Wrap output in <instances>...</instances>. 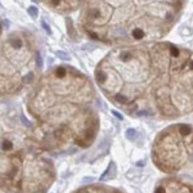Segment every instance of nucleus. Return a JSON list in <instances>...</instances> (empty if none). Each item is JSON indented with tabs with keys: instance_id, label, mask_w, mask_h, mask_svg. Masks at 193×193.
<instances>
[{
	"instance_id": "nucleus-9",
	"label": "nucleus",
	"mask_w": 193,
	"mask_h": 193,
	"mask_svg": "<svg viewBox=\"0 0 193 193\" xmlns=\"http://www.w3.org/2000/svg\"><path fill=\"white\" fill-rule=\"evenodd\" d=\"M154 193H193V187L176 179H165L158 183Z\"/></svg>"
},
{
	"instance_id": "nucleus-6",
	"label": "nucleus",
	"mask_w": 193,
	"mask_h": 193,
	"mask_svg": "<svg viewBox=\"0 0 193 193\" xmlns=\"http://www.w3.org/2000/svg\"><path fill=\"white\" fill-rule=\"evenodd\" d=\"M37 37L27 30H17L0 40V97L19 93L36 82L41 69Z\"/></svg>"
},
{
	"instance_id": "nucleus-4",
	"label": "nucleus",
	"mask_w": 193,
	"mask_h": 193,
	"mask_svg": "<svg viewBox=\"0 0 193 193\" xmlns=\"http://www.w3.org/2000/svg\"><path fill=\"white\" fill-rule=\"evenodd\" d=\"M149 97L153 111L179 117L193 108V51L169 41L149 44Z\"/></svg>"
},
{
	"instance_id": "nucleus-10",
	"label": "nucleus",
	"mask_w": 193,
	"mask_h": 193,
	"mask_svg": "<svg viewBox=\"0 0 193 193\" xmlns=\"http://www.w3.org/2000/svg\"><path fill=\"white\" fill-rule=\"evenodd\" d=\"M73 193H122L117 189L113 188H108V187H98V185H90V187H84L81 189L75 190Z\"/></svg>"
},
{
	"instance_id": "nucleus-3",
	"label": "nucleus",
	"mask_w": 193,
	"mask_h": 193,
	"mask_svg": "<svg viewBox=\"0 0 193 193\" xmlns=\"http://www.w3.org/2000/svg\"><path fill=\"white\" fill-rule=\"evenodd\" d=\"M149 44L116 46L97 64L94 76L103 94L129 115L149 116Z\"/></svg>"
},
{
	"instance_id": "nucleus-15",
	"label": "nucleus",
	"mask_w": 193,
	"mask_h": 193,
	"mask_svg": "<svg viewBox=\"0 0 193 193\" xmlns=\"http://www.w3.org/2000/svg\"><path fill=\"white\" fill-rule=\"evenodd\" d=\"M84 182H94V178H85Z\"/></svg>"
},
{
	"instance_id": "nucleus-16",
	"label": "nucleus",
	"mask_w": 193,
	"mask_h": 193,
	"mask_svg": "<svg viewBox=\"0 0 193 193\" xmlns=\"http://www.w3.org/2000/svg\"><path fill=\"white\" fill-rule=\"evenodd\" d=\"M113 115H115V116H117L118 118H122V116H121V115H118V113H117V112H115V111H113Z\"/></svg>"
},
{
	"instance_id": "nucleus-17",
	"label": "nucleus",
	"mask_w": 193,
	"mask_h": 193,
	"mask_svg": "<svg viewBox=\"0 0 193 193\" xmlns=\"http://www.w3.org/2000/svg\"><path fill=\"white\" fill-rule=\"evenodd\" d=\"M1 31H3V26H1V21H0V35H1Z\"/></svg>"
},
{
	"instance_id": "nucleus-11",
	"label": "nucleus",
	"mask_w": 193,
	"mask_h": 193,
	"mask_svg": "<svg viewBox=\"0 0 193 193\" xmlns=\"http://www.w3.org/2000/svg\"><path fill=\"white\" fill-rule=\"evenodd\" d=\"M27 12H28V14H30L32 18H37L39 12H37V8H36V7H28Z\"/></svg>"
},
{
	"instance_id": "nucleus-7",
	"label": "nucleus",
	"mask_w": 193,
	"mask_h": 193,
	"mask_svg": "<svg viewBox=\"0 0 193 193\" xmlns=\"http://www.w3.org/2000/svg\"><path fill=\"white\" fill-rule=\"evenodd\" d=\"M193 156V128L184 124L169 126L158 134L152 148L156 166L165 172L182 169Z\"/></svg>"
},
{
	"instance_id": "nucleus-14",
	"label": "nucleus",
	"mask_w": 193,
	"mask_h": 193,
	"mask_svg": "<svg viewBox=\"0 0 193 193\" xmlns=\"http://www.w3.org/2000/svg\"><path fill=\"white\" fill-rule=\"evenodd\" d=\"M41 25H43L44 30L46 31V33H49V35H50V33H51V31H50V28H49V26L46 25V22H45V21H43V22H41Z\"/></svg>"
},
{
	"instance_id": "nucleus-18",
	"label": "nucleus",
	"mask_w": 193,
	"mask_h": 193,
	"mask_svg": "<svg viewBox=\"0 0 193 193\" xmlns=\"http://www.w3.org/2000/svg\"><path fill=\"white\" fill-rule=\"evenodd\" d=\"M0 193H7V192H4V190H1V189H0Z\"/></svg>"
},
{
	"instance_id": "nucleus-13",
	"label": "nucleus",
	"mask_w": 193,
	"mask_h": 193,
	"mask_svg": "<svg viewBox=\"0 0 193 193\" xmlns=\"http://www.w3.org/2000/svg\"><path fill=\"white\" fill-rule=\"evenodd\" d=\"M57 57H59V59H64V61L69 59V55L64 51H57Z\"/></svg>"
},
{
	"instance_id": "nucleus-12",
	"label": "nucleus",
	"mask_w": 193,
	"mask_h": 193,
	"mask_svg": "<svg viewBox=\"0 0 193 193\" xmlns=\"http://www.w3.org/2000/svg\"><path fill=\"white\" fill-rule=\"evenodd\" d=\"M135 134H136V131L134 130V129H128V130H126V138L133 139V138H135Z\"/></svg>"
},
{
	"instance_id": "nucleus-1",
	"label": "nucleus",
	"mask_w": 193,
	"mask_h": 193,
	"mask_svg": "<svg viewBox=\"0 0 193 193\" xmlns=\"http://www.w3.org/2000/svg\"><path fill=\"white\" fill-rule=\"evenodd\" d=\"M94 100L91 81L75 67L46 71L27 97V111L35 120L30 142L40 151L90 146L98 133Z\"/></svg>"
},
{
	"instance_id": "nucleus-2",
	"label": "nucleus",
	"mask_w": 193,
	"mask_h": 193,
	"mask_svg": "<svg viewBox=\"0 0 193 193\" xmlns=\"http://www.w3.org/2000/svg\"><path fill=\"white\" fill-rule=\"evenodd\" d=\"M187 0H86L79 25L91 40L113 46L157 43L171 31Z\"/></svg>"
},
{
	"instance_id": "nucleus-5",
	"label": "nucleus",
	"mask_w": 193,
	"mask_h": 193,
	"mask_svg": "<svg viewBox=\"0 0 193 193\" xmlns=\"http://www.w3.org/2000/svg\"><path fill=\"white\" fill-rule=\"evenodd\" d=\"M54 179L51 160L32 143L28 148L0 151V189L4 192L46 193Z\"/></svg>"
},
{
	"instance_id": "nucleus-8",
	"label": "nucleus",
	"mask_w": 193,
	"mask_h": 193,
	"mask_svg": "<svg viewBox=\"0 0 193 193\" xmlns=\"http://www.w3.org/2000/svg\"><path fill=\"white\" fill-rule=\"evenodd\" d=\"M50 10L59 14H69L84 7L86 0H40Z\"/></svg>"
}]
</instances>
